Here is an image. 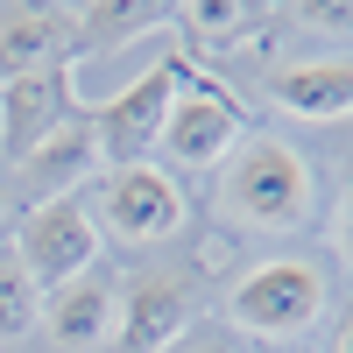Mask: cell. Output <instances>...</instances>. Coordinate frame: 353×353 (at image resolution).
I'll return each instance as SVG.
<instances>
[{
	"mask_svg": "<svg viewBox=\"0 0 353 353\" xmlns=\"http://www.w3.org/2000/svg\"><path fill=\"white\" fill-rule=\"evenodd\" d=\"M332 353H353V318H346V325H339V346Z\"/></svg>",
	"mask_w": 353,
	"mask_h": 353,
	"instance_id": "cell-18",
	"label": "cell"
},
{
	"mask_svg": "<svg viewBox=\"0 0 353 353\" xmlns=\"http://www.w3.org/2000/svg\"><path fill=\"white\" fill-rule=\"evenodd\" d=\"M332 311V276L318 254H269L233 283L226 297V332L254 346H297L325 325Z\"/></svg>",
	"mask_w": 353,
	"mask_h": 353,
	"instance_id": "cell-1",
	"label": "cell"
},
{
	"mask_svg": "<svg viewBox=\"0 0 353 353\" xmlns=\"http://www.w3.org/2000/svg\"><path fill=\"white\" fill-rule=\"evenodd\" d=\"M212 198H219V212L233 226H248V233H297L311 219L318 176H311L304 149H290L276 134H241Z\"/></svg>",
	"mask_w": 353,
	"mask_h": 353,
	"instance_id": "cell-2",
	"label": "cell"
},
{
	"mask_svg": "<svg viewBox=\"0 0 353 353\" xmlns=\"http://www.w3.org/2000/svg\"><path fill=\"white\" fill-rule=\"evenodd\" d=\"M43 318V290L28 283V269L14 261V248H0V339H28Z\"/></svg>",
	"mask_w": 353,
	"mask_h": 353,
	"instance_id": "cell-14",
	"label": "cell"
},
{
	"mask_svg": "<svg viewBox=\"0 0 353 353\" xmlns=\"http://www.w3.org/2000/svg\"><path fill=\"white\" fill-rule=\"evenodd\" d=\"M332 241H339V254H346V269H353V191L339 198V226H332Z\"/></svg>",
	"mask_w": 353,
	"mask_h": 353,
	"instance_id": "cell-17",
	"label": "cell"
},
{
	"mask_svg": "<svg viewBox=\"0 0 353 353\" xmlns=\"http://www.w3.org/2000/svg\"><path fill=\"white\" fill-rule=\"evenodd\" d=\"M113 318H121V276L85 269L78 283H64V290L43 297L36 325L50 332L57 353H99V346H113Z\"/></svg>",
	"mask_w": 353,
	"mask_h": 353,
	"instance_id": "cell-9",
	"label": "cell"
},
{
	"mask_svg": "<svg viewBox=\"0 0 353 353\" xmlns=\"http://www.w3.org/2000/svg\"><path fill=\"white\" fill-rule=\"evenodd\" d=\"M269 99L290 121H346L353 113V57H304L269 78Z\"/></svg>",
	"mask_w": 353,
	"mask_h": 353,
	"instance_id": "cell-12",
	"label": "cell"
},
{
	"mask_svg": "<svg viewBox=\"0 0 353 353\" xmlns=\"http://www.w3.org/2000/svg\"><path fill=\"white\" fill-rule=\"evenodd\" d=\"M261 353H297V346H261Z\"/></svg>",
	"mask_w": 353,
	"mask_h": 353,
	"instance_id": "cell-19",
	"label": "cell"
},
{
	"mask_svg": "<svg viewBox=\"0 0 353 353\" xmlns=\"http://www.w3.org/2000/svg\"><path fill=\"white\" fill-rule=\"evenodd\" d=\"M99 248H106V233L92 226V212H85V191L28 205V219L14 233V261L28 269V283H36L43 297L64 290V283H78L85 269H99Z\"/></svg>",
	"mask_w": 353,
	"mask_h": 353,
	"instance_id": "cell-6",
	"label": "cell"
},
{
	"mask_svg": "<svg viewBox=\"0 0 353 353\" xmlns=\"http://www.w3.org/2000/svg\"><path fill=\"white\" fill-rule=\"evenodd\" d=\"M198 325V276L184 269H141L121 283V318H113V353H170Z\"/></svg>",
	"mask_w": 353,
	"mask_h": 353,
	"instance_id": "cell-7",
	"label": "cell"
},
{
	"mask_svg": "<svg viewBox=\"0 0 353 353\" xmlns=\"http://www.w3.org/2000/svg\"><path fill=\"white\" fill-rule=\"evenodd\" d=\"M176 71H184V50L163 43V57L134 85H121L99 106H85L92 113V141H99V170L156 163V134H163V113H170V92H176Z\"/></svg>",
	"mask_w": 353,
	"mask_h": 353,
	"instance_id": "cell-5",
	"label": "cell"
},
{
	"mask_svg": "<svg viewBox=\"0 0 353 353\" xmlns=\"http://www.w3.org/2000/svg\"><path fill=\"white\" fill-rule=\"evenodd\" d=\"M163 21H176V8H78L71 71H78V57H99V50H113L121 36H141V28H163Z\"/></svg>",
	"mask_w": 353,
	"mask_h": 353,
	"instance_id": "cell-13",
	"label": "cell"
},
{
	"mask_svg": "<svg viewBox=\"0 0 353 353\" xmlns=\"http://www.w3.org/2000/svg\"><path fill=\"white\" fill-rule=\"evenodd\" d=\"M78 113V71L71 64H50V71H21V78H0V149L14 163L50 141Z\"/></svg>",
	"mask_w": 353,
	"mask_h": 353,
	"instance_id": "cell-8",
	"label": "cell"
},
{
	"mask_svg": "<svg viewBox=\"0 0 353 353\" xmlns=\"http://www.w3.org/2000/svg\"><path fill=\"white\" fill-rule=\"evenodd\" d=\"M85 212H92V226L113 233V241L156 248V241H170V233H184L191 198H184V184H176L163 163H128V170H99L92 176Z\"/></svg>",
	"mask_w": 353,
	"mask_h": 353,
	"instance_id": "cell-3",
	"label": "cell"
},
{
	"mask_svg": "<svg viewBox=\"0 0 353 353\" xmlns=\"http://www.w3.org/2000/svg\"><path fill=\"white\" fill-rule=\"evenodd\" d=\"M21 191L36 198V205H50V198H78L85 184H92L99 176V141H92V113H71L64 128H57L50 141H36V149H28L21 163Z\"/></svg>",
	"mask_w": 353,
	"mask_h": 353,
	"instance_id": "cell-10",
	"label": "cell"
},
{
	"mask_svg": "<svg viewBox=\"0 0 353 353\" xmlns=\"http://www.w3.org/2000/svg\"><path fill=\"white\" fill-rule=\"evenodd\" d=\"M78 50V8H8L0 14V78L71 64Z\"/></svg>",
	"mask_w": 353,
	"mask_h": 353,
	"instance_id": "cell-11",
	"label": "cell"
},
{
	"mask_svg": "<svg viewBox=\"0 0 353 353\" xmlns=\"http://www.w3.org/2000/svg\"><path fill=\"white\" fill-rule=\"evenodd\" d=\"M248 8H233V0H198V8H176V28L198 43V50H233L248 36Z\"/></svg>",
	"mask_w": 353,
	"mask_h": 353,
	"instance_id": "cell-15",
	"label": "cell"
},
{
	"mask_svg": "<svg viewBox=\"0 0 353 353\" xmlns=\"http://www.w3.org/2000/svg\"><path fill=\"white\" fill-rule=\"evenodd\" d=\"M0 219H8V191H0Z\"/></svg>",
	"mask_w": 353,
	"mask_h": 353,
	"instance_id": "cell-20",
	"label": "cell"
},
{
	"mask_svg": "<svg viewBox=\"0 0 353 353\" xmlns=\"http://www.w3.org/2000/svg\"><path fill=\"white\" fill-rule=\"evenodd\" d=\"M248 134V113L241 99L226 92L219 78H205V71H176V92H170V113H163V134H156V156L163 170H212L233 156V141Z\"/></svg>",
	"mask_w": 353,
	"mask_h": 353,
	"instance_id": "cell-4",
	"label": "cell"
},
{
	"mask_svg": "<svg viewBox=\"0 0 353 353\" xmlns=\"http://www.w3.org/2000/svg\"><path fill=\"white\" fill-rule=\"evenodd\" d=\"M170 353H241V339H233L226 325H205V318H198V325H191L184 339H176Z\"/></svg>",
	"mask_w": 353,
	"mask_h": 353,
	"instance_id": "cell-16",
	"label": "cell"
}]
</instances>
